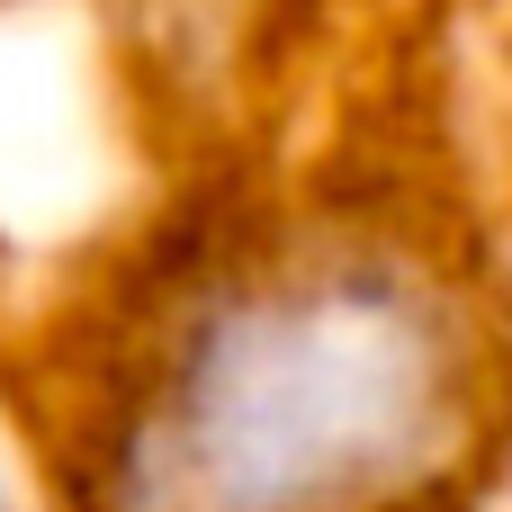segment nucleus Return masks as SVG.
Wrapping results in <instances>:
<instances>
[{"label":"nucleus","mask_w":512,"mask_h":512,"mask_svg":"<svg viewBox=\"0 0 512 512\" xmlns=\"http://www.w3.org/2000/svg\"><path fill=\"white\" fill-rule=\"evenodd\" d=\"M0 512H9V486H0Z\"/></svg>","instance_id":"2"},{"label":"nucleus","mask_w":512,"mask_h":512,"mask_svg":"<svg viewBox=\"0 0 512 512\" xmlns=\"http://www.w3.org/2000/svg\"><path fill=\"white\" fill-rule=\"evenodd\" d=\"M477 297L405 252L342 243L198 333L180 477L198 512H423L486 432Z\"/></svg>","instance_id":"1"}]
</instances>
